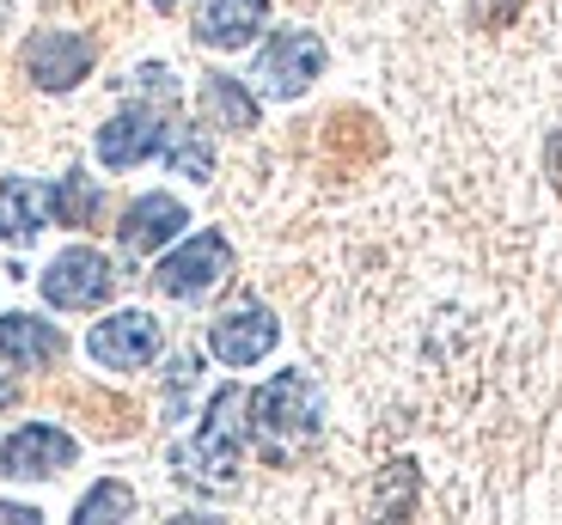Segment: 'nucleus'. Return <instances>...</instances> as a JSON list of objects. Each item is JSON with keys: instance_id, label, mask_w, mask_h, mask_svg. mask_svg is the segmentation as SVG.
I'll list each match as a JSON object with an SVG mask.
<instances>
[{"instance_id": "nucleus-19", "label": "nucleus", "mask_w": 562, "mask_h": 525, "mask_svg": "<svg viewBox=\"0 0 562 525\" xmlns=\"http://www.w3.org/2000/svg\"><path fill=\"white\" fill-rule=\"evenodd\" d=\"M166 159L171 166L183 171V178H214V153H209V141H196V128H178V135H171V147H166Z\"/></svg>"}, {"instance_id": "nucleus-12", "label": "nucleus", "mask_w": 562, "mask_h": 525, "mask_svg": "<svg viewBox=\"0 0 562 525\" xmlns=\"http://www.w3.org/2000/svg\"><path fill=\"white\" fill-rule=\"evenodd\" d=\"M269 0H202L196 7V37L209 49H245L263 31Z\"/></svg>"}, {"instance_id": "nucleus-13", "label": "nucleus", "mask_w": 562, "mask_h": 525, "mask_svg": "<svg viewBox=\"0 0 562 525\" xmlns=\"http://www.w3.org/2000/svg\"><path fill=\"white\" fill-rule=\"evenodd\" d=\"M61 330L43 324V318L31 312H7L0 318V361H13V367H49V361H61Z\"/></svg>"}, {"instance_id": "nucleus-8", "label": "nucleus", "mask_w": 562, "mask_h": 525, "mask_svg": "<svg viewBox=\"0 0 562 525\" xmlns=\"http://www.w3.org/2000/svg\"><path fill=\"white\" fill-rule=\"evenodd\" d=\"M276 342H281V324H276L269 306H257V299H245V306H233V312H221L209 324V349L226 367H257Z\"/></svg>"}, {"instance_id": "nucleus-14", "label": "nucleus", "mask_w": 562, "mask_h": 525, "mask_svg": "<svg viewBox=\"0 0 562 525\" xmlns=\"http://www.w3.org/2000/svg\"><path fill=\"white\" fill-rule=\"evenodd\" d=\"M49 220V190L37 178H7L0 184V239L7 244H31Z\"/></svg>"}, {"instance_id": "nucleus-4", "label": "nucleus", "mask_w": 562, "mask_h": 525, "mask_svg": "<svg viewBox=\"0 0 562 525\" xmlns=\"http://www.w3.org/2000/svg\"><path fill=\"white\" fill-rule=\"evenodd\" d=\"M166 111H171L166 99L159 104H123V111L99 128V159L111 171H128V166H140V159L166 153L171 135H178V128L166 123Z\"/></svg>"}, {"instance_id": "nucleus-17", "label": "nucleus", "mask_w": 562, "mask_h": 525, "mask_svg": "<svg viewBox=\"0 0 562 525\" xmlns=\"http://www.w3.org/2000/svg\"><path fill=\"white\" fill-rule=\"evenodd\" d=\"M99 184H92V178H86V171H68V178H61L56 190H49V214H56L61 227H92V220H99Z\"/></svg>"}, {"instance_id": "nucleus-20", "label": "nucleus", "mask_w": 562, "mask_h": 525, "mask_svg": "<svg viewBox=\"0 0 562 525\" xmlns=\"http://www.w3.org/2000/svg\"><path fill=\"white\" fill-rule=\"evenodd\" d=\"M520 19V0H471V25L477 31H507Z\"/></svg>"}, {"instance_id": "nucleus-9", "label": "nucleus", "mask_w": 562, "mask_h": 525, "mask_svg": "<svg viewBox=\"0 0 562 525\" xmlns=\"http://www.w3.org/2000/svg\"><path fill=\"white\" fill-rule=\"evenodd\" d=\"M92 37H80V31H37V37L25 43V73L43 85V92H74V85L92 73Z\"/></svg>"}, {"instance_id": "nucleus-24", "label": "nucleus", "mask_w": 562, "mask_h": 525, "mask_svg": "<svg viewBox=\"0 0 562 525\" xmlns=\"http://www.w3.org/2000/svg\"><path fill=\"white\" fill-rule=\"evenodd\" d=\"M13 398H19V385L7 379V361H0V410H7V403H13Z\"/></svg>"}, {"instance_id": "nucleus-2", "label": "nucleus", "mask_w": 562, "mask_h": 525, "mask_svg": "<svg viewBox=\"0 0 562 525\" xmlns=\"http://www.w3.org/2000/svg\"><path fill=\"white\" fill-rule=\"evenodd\" d=\"M318 422H324L318 385H312L306 373H294V367L276 373V379L251 398V434L263 441V453L276 458V465H288L300 446L318 441Z\"/></svg>"}, {"instance_id": "nucleus-23", "label": "nucleus", "mask_w": 562, "mask_h": 525, "mask_svg": "<svg viewBox=\"0 0 562 525\" xmlns=\"http://www.w3.org/2000/svg\"><path fill=\"white\" fill-rule=\"evenodd\" d=\"M0 525H43V513L25 501H0Z\"/></svg>"}, {"instance_id": "nucleus-15", "label": "nucleus", "mask_w": 562, "mask_h": 525, "mask_svg": "<svg viewBox=\"0 0 562 525\" xmlns=\"http://www.w3.org/2000/svg\"><path fill=\"white\" fill-rule=\"evenodd\" d=\"M202 111H209L214 128H233V135L257 128V99L233 73H202Z\"/></svg>"}, {"instance_id": "nucleus-26", "label": "nucleus", "mask_w": 562, "mask_h": 525, "mask_svg": "<svg viewBox=\"0 0 562 525\" xmlns=\"http://www.w3.org/2000/svg\"><path fill=\"white\" fill-rule=\"evenodd\" d=\"M147 7H159V13H171V7H178V0H147Z\"/></svg>"}, {"instance_id": "nucleus-7", "label": "nucleus", "mask_w": 562, "mask_h": 525, "mask_svg": "<svg viewBox=\"0 0 562 525\" xmlns=\"http://www.w3.org/2000/svg\"><path fill=\"white\" fill-rule=\"evenodd\" d=\"M159 318L154 312H111L104 324H92V336H86V355L99 361V367L111 373H135L147 367V361L159 355Z\"/></svg>"}, {"instance_id": "nucleus-16", "label": "nucleus", "mask_w": 562, "mask_h": 525, "mask_svg": "<svg viewBox=\"0 0 562 525\" xmlns=\"http://www.w3.org/2000/svg\"><path fill=\"white\" fill-rule=\"evenodd\" d=\"M409 507H416V465L397 458L373 489V525H409Z\"/></svg>"}, {"instance_id": "nucleus-6", "label": "nucleus", "mask_w": 562, "mask_h": 525, "mask_svg": "<svg viewBox=\"0 0 562 525\" xmlns=\"http://www.w3.org/2000/svg\"><path fill=\"white\" fill-rule=\"evenodd\" d=\"M324 73V37L318 31H276L263 43V56H257V85H263L269 99H300L312 80Z\"/></svg>"}, {"instance_id": "nucleus-11", "label": "nucleus", "mask_w": 562, "mask_h": 525, "mask_svg": "<svg viewBox=\"0 0 562 525\" xmlns=\"http://www.w3.org/2000/svg\"><path fill=\"white\" fill-rule=\"evenodd\" d=\"M183 227H190V208H183L178 196H140V202H128L116 239H123V251L154 256V251H166Z\"/></svg>"}, {"instance_id": "nucleus-25", "label": "nucleus", "mask_w": 562, "mask_h": 525, "mask_svg": "<svg viewBox=\"0 0 562 525\" xmlns=\"http://www.w3.org/2000/svg\"><path fill=\"white\" fill-rule=\"evenodd\" d=\"M166 525H221V520H209V513H178V520H166Z\"/></svg>"}, {"instance_id": "nucleus-10", "label": "nucleus", "mask_w": 562, "mask_h": 525, "mask_svg": "<svg viewBox=\"0 0 562 525\" xmlns=\"http://www.w3.org/2000/svg\"><path fill=\"white\" fill-rule=\"evenodd\" d=\"M74 434L56 422H25L13 434V441L0 446V465H7V477H56V470L74 465Z\"/></svg>"}, {"instance_id": "nucleus-5", "label": "nucleus", "mask_w": 562, "mask_h": 525, "mask_svg": "<svg viewBox=\"0 0 562 525\" xmlns=\"http://www.w3.org/2000/svg\"><path fill=\"white\" fill-rule=\"evenodd\" d=\"M43 299L49 306H61V312H86V306H104L116 287V270H111V256L92 251V244H74V251H61L49 270L37 275Z\"/></svg>"}, {"instance_id": "nucleus-22", "label": "nucleus", "mask_w": 562, "mask_h": 525, "mask_svg": "<svg viewBox=\"0 0 562 525\" xmlns=\"http://www.w3.org/2000/svg\"><path fill=\"white\" fill-rule=\"evenodd\" d=\"M544 171H550V184H557V196H562V123L550 128V141H544Z\"/></svg>"}, {"instance_id": "nucleus-21", "label": "nucleus", "mask_w": 562, "mask_h": 525, "mask_svg": "<svg viewBox=\"0 0 562 525\" xmlns=\"http://www.w3.org/2000/svg\"><path fill=\"white\" fill-rule=\"evenodd\" d=\"M196 373H202V367H196V355H178V361H171V398H166V410H171V415L183 410V391H190V379H196Z\"/></svg>"}, {"instance_id": "nucleus-3", "label": "nucleus", "mask_w": 562, "mask_h": 525, "mask_svg": "<svg viewBox=\"0 0 562 525\" xmlns=\"http://www.w3.org/2000/svg\"><path fill=\"white\" fill-rule=\"evenodd\" d=\"M233 275V244L221 232H196V239H183L178 251H166L154 263V287L166 299H202Z\"/></svg>"}, {"instance_id": "nucleus-1", "label": "nucleus", "mask_w": 562, "mask_h": 525, "mask_svg": "<svg viewBox=\"0 0 562 525\" xmlns=\"http://www.w3.org/2000/svg\"><path fill=\"white\" fill-rule=\"evenodd\" d=\"M245 415H251V398L239 385H221L209 398L196 441L171 446V470L196 489H233L239 483V458H245Z\"/></svg>"}, {"instance_id": "nucleus-18", "label": "nucleus", "mask_w": 562, "mask_h": 525, "mask_svg": "<svg viewBox=\"0 0 562 525\" xmlns=\"http://www.w3.org/2000/svg\"><path fill=\"white\" fill-rule=\"evenodd\" d=\"M128 513H135V489L104 477V483L86 489V501L74 507V525H128Z\"/></svg>"}]
</instances>
